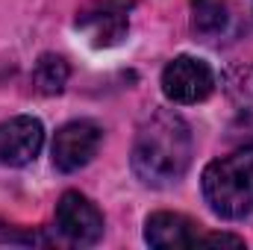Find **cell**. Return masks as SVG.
Segmentation results:
<instances>
[{"instance_id": "1", "label": "cell", "mask_w": 253, "mask_h": 250, "mask_svg": "<svg viewBox=\"0 0 253 250\" xmlns=\"http://www.w3.org/2000/svg\"><path fill=\"white\" fill-rule=\"evenodd\" d=\"M132 171L144 186H171L191 165V129L174 112H156L138 126Z\"/></svg>"}, {"instance_id": "2", "label": "cell", "mask_w": 253, "mask_h": 250, "mask_svg": "<svg viewBox=\"0 0 253 250\" xmlns=\"http://www.w3.org/2000/svg\"><path fill=\"white\" fill-rule=\"evenodd\" d=\"M203 197L221 218H245L253 212V150L221 156L203 171Z\"/></svg>"}, {"instance_id": "3", "label": "cell", "mask_w": 253, "mask_h": 250, "mask_svg": "<svg viewBox=\"0 0 253 250\" xmlns=\"http://www.w3.org/2000/svg\"><path fill=\"white\" fill-rule=\"evenodd\" d=\"M132 0H94L80 9L77 30L88 36L94 47H115L129 30Z\"/></svg>"}, {"instance_id": "4", "label": "cell", "mask_w": 253, "mask_h": 250, "mask_svg": "<svg viewBox=\"0 0 253 250\" xmlns=\"http://www.w3.org/2000/svg\"><path fill=\"white\" fill-rule=\"evenodd\" d=\"M56 227L71 245L88 248L97 245L103 236V215L85 194L65 191L56 203Z\"/></svg>"}, {"instance_id": "5", "label": "cell", "mask_w": 253, "mask_h": 250, "mask_svg": "<svg viewBox=\"0 0 253 250\" xmlns=\"http://www.w3.org/2000/svg\"><path fill=\"white\" fill-rule=\"evenodd\" d=\"M215 77L212 68L194 56H177L162 71V91L174 103H200L212 94Z\"/></svg>"}, {"instance_id": "6", "label": "cell", "mask_w": 253, "mask_h": 250, "mask_svg": "<svg viewBox=\"0 0 253 250\" xmlns=\"http://www.w3.org/2000/svg\"><path fill=\"white\" fill-rule=\"evenodd\" d=\"M100 138H103L100 126L91 124V121H71V124H65L56 132V138H53V165L59 171H65V174L85 168L94 159V153L100 147Z\"/></svg>"}, {"instance_id": "7", "label": "cell", "mask_w": 253, "mask_h": 250, "mask_svg": "<svg viewBox=\"0 0 253 250\" xmlns=\"http://www.w3.org/2000/svg\"><path fill=\"white\" fill-rule=\"evenodd\" d=\"M44 144V126L39 118L21 115L0 124V168L30 165Z\"/></svg>"}, {"instance_id": "8", "label": "cell", "mask_w": 253, "mask_h": 250, "mask_svg": "<svg viewBox=\"0 0 253 250\" xmlns=\"http://www.w3.org/2000/svg\"><path fill=\"white\" fill-rule=\"evenodd\" d=\"M200 239L197 224L180 212H153L144 224V242L150 248H194Z\"/></svg>"}, {"instance_id": "9", "label": "cell", "mask_w": 253, "mask_h": 250, "mask_svg": "<svg viewBox=\"0 0 253 250\" xmlns=\"http://www.w3.org/2000/svg\"><path fill=\"white\" fill-rule=\"evenodd\" d=\"M227 0H191V27L197 36H218L227 27Z\"/></svg>"}, {"instance_id": "10", "label": "cell", "mask_w": 253, "mask_h": 250, "mask_svg": "<svg viewBox=\"0 0 253 250\" xmlns=\"http://www.w3.org/2000/svg\"><path fill=\"white\" fill-rule=\"evenodd\" d=\"M68 74H71V68H68L62 56L44 53L33 68V85L42 94H59L65 88V83H68Z\"/></svg>"}, {"instance_id": "11", "label": "cell", "mask_w": 253, "mask_h": 250, "mask_svg": "<svg viewBox=\"0 0 253 250\" xmlns=\"http://www.w3.org/2000/svg\"><path fill=\"white\" fill-rule=\"evenodd\" d=\"M197 245H215V248H245V239L239 236H227V233H209V236H200Z\"/></svg>"}]
</instances>
